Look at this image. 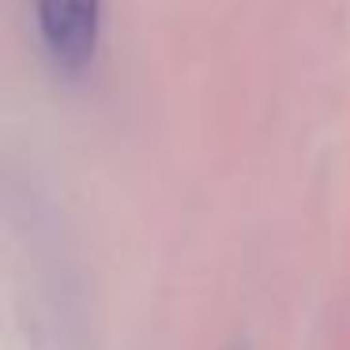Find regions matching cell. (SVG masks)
<instances>
[{"label":"cell","mask_w":350,"mask_h":350,"mask_svg":"<svg viewBox=\"0 0 350 350\" xmlns=\"http://www.w3.org/2000/svg\"><path fill=\"white\" fill-rule=\"evenodd\" d=\"M34 16L49 61L68 76H79L98 53L102 0H34Z\"/></svg>","instance_id":"1"}]
</instances>
